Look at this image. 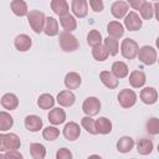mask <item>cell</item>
Returning <instances> with one entry per match:
<instances>
[{
    "label": "cell",
    "instance_id": "obj_12",
    "mask_svg": "<svg viewBox=\"0 0 159 159\" xmlns=\"http://www.w3.org/2000/svg\"><path fill=\"white\" fill-rule=\"evenodd\" d=\"M72 12L75 16L82 19L86 17L88 14V5L86 0H72Z\"/></svg>",
    "mask_w": 159,
    "mask_h": 159
},
{
    "label": "cell",
    "instance_id": "obj_33",
    "mask_svg": "<svg viewBox=\"0 0 159 159\" xmlns=\"http://www.w3.org/2000/svg\"><path fill=\"white\" fill-rule=\"evenodd\" d=\"M104 46H106V48H107V51H108V53L111 55V56H116L117 53H118V48H119V46H118V41H117V39H114V37H111V36H108L107 39H104Z\"/></svg>",
    "mask_w": 159,
    "mask_h": 159
},
{
    "label": "cell",
    "instance_id": "obj_28",
    "mask_svg": "<svg viewBox=\"0 0 159 159\" xmlns=\"http://www.w3.org/2000/svg\"><path fill=\"white\" fill-rule=\"evenodd\" d=\"M137 150L139 154L142 155H148L152 153L153 150V142L150 139H147V138H142L138 140L137 143Z\"/></svg>",
    "mask_w": 159,
    "mask_h": 159
},
{
    "label": "cell",
    "instance_id": "obj_20",
    "mask_svg": "<svg viewBox=\"0 0 159 159\" xmlns=\"http://www.w3.org/2000/svg\"><path fill=\"white\" fill-rule=\"evenodd\" d=\"M107 32L111 37H114V39H119L123 36L124 34V27L120 22L118 21H111L107 26Z\"/></svg>",
    "mask_w": 159,
    "mask_h": 159
},
{
    "label": "cell",
    "instance_id": "obj_35",
    "mask_svg": "<svg viewBox=\"0 0 159 159\" xmlns=\"http://www.w3.org/2000/svg\"><path fill=\"white\" fill-rule=\"evenodd\" d=\"M82 127L89 133V134H98L97 128H96V120L91 118V116H86L81 119Z\"/></svg>",
    "mask_w": 159,
    "mask_h": 159
},
{
    "label": "cell",
    "instance_id": "obj_6",
    "mask_svg": "<svg viewBox=\"0 0 159 159\" xmlns=\"http://www.w3.org/2000/svg\"><path fill=\"white\" fill-rule=\"evenodd\" d=\"M118 102H119V104L123 108H130L137 102V94H135L134 91L128 89V88H124L118 94Z\"/></svg>",
    "mask_w": 159,
    "mask_h": 159
},
{
    "label": "cell",
    "instance_id": "obj_48",
    "mask_svg": "<svg viewBox=\"0 0 159 159\" xmlns=\"http://www.w3.org/2000/svg\"><path fill=\"white\" fill-rule=\"evenodd\" d=\"M157 1H159V0H157Z\"/></svg>",
    "mask_w": 159,
    "mask_h": 159
},
{
    "label": "cell",
    "instance_id": "obj_10",
    "mask_svg": "<svg viewBox=\"0 0 159 159\" xmlns=\"http://www.w3.org/2000/svg\"><path fill=\"white\" fill-rule=\"evenodd\" d=\"M140 99L145 104H154L158 101V92L153 87H145L140 91Z\"/></svg>",
    "mask_w": 159,
    "mask_h": 159
},
{
    "label": "cell",
    "instance_id": "obj_4",
    "mask_svg": "<svg viewBox=\"0 0 159 159\" xmlns=\"http://www.w3.org/2000/svg\"><path fill=\"white\" fill-rule=\"evenodd\" d=\"M138 51H139V46L134 40L128 37V39H124L122 41L120 52H122V56L124 58H128V60L135 58L138 56Z\"/></svg>",
    "mask_w": 159,
    "mask_h": 159
},
{
    "label": "cell",
    "instance_id": "obj_36",
    "mask_svg": "<svg viewBox=\"0 0 159 159\" xmlns=\"http://www.w3.org/2000/svg\"><path fill=\"white\" fill-rule=\"evenodd\" d=\"M102 40H103L102 39V35L97 30H91L88 32V35H87V43L89 46H92V47H94L97 45H101L102 43Z\"/></svg>",
    "mask_w": 159,
    "mask_h": 159
},
{
    "label": "cell",
    "instance_id": "obj_15",
    "mask_svg": "<svg viewBox=\"0 0 159 159\" xmlns=\"http://www.w3.org/2000/svg\"><path fill=\"white\" fill-rule=\"evenodd\" d=\"M14 45L16 47V50L24 52V51H27L30 50L31 45H32V41H31V37L25 35V34H21V35H17L14 40Z\"/></svg>",
    "mask_w": 159,
    "mask_h": 159
},
{
    "label": "cell",
    "instance_id": "obj_7",
    "mask_svg": "<svg viewBox=\"0 0 159 159\" xmlns=\"http://www.w3.org/2000/svg\"><path fill=\"white\" fill-rule=\"evenodd\" d=\"M82 109L87 116H96L101 111V102L97 97H88L82 104Z\"/></svg>",
    "mask_w": 159,
    "mask_h": 159
},
{
    "label": "cell",
    "instance_id": "obj_2",
    "mask_svg": "<svg viewBox=\"0 0 159 159\" xmlns=\"http://www.w3.org/2000/svg\"><path fill=\"white\" fill-rule=\"evenodd\" d=\"M27 20H29V24H30L31 29H32L36 34H40L41 31H43L46 17H45V14H43L42 11L31 10V11L27 14Z\"/></svg>",
    "mask_w": 159,
    "mask_h": 159
},
{
    "label": "cell",
    "instance_id": "obj_3",
    "mask_svg": "<svg viewBox=\"0 0 159 159\" xmlns=\"http://www.w3.org/2000/svg\"><path fill=\"white\" fill-rule=\"evenodd\" d=\"M58 42H60V46L63 51L66 52H72L78 48L80 43L77 41V39L68 31H63L60 34V37H58Z\"/></svg>",
    "mask_w": 159,
    "mask_h": 159
},
{
    "label": "cell",
    "instance_id": "obj_16",
    "mask_svg": "<svg viewBox=\"0 0 159 159\" xmlns=\"http://www.w3.org/2000/svg\"><path fill=\"white\" fill-rule=\"evenodd\" d=\"M99 78L102 81V83L107 88H109V89H113V88H117L118 87V80H117V77L112 72H109V71H102L99 73Z\"/></svg>",
    "mask_w": 159,
    "mask_h": 159
},
{
    "label": "cell",
    "instance_id": "obj_21",
    "mask_svg": "<svg viewBox=\"0 0 159 159\" xmlns=\"http://www.w3.org/2000/svg\"><path fill=\"white\" fill-rule=\"evenodd\" d=\"M81 84V76L77 72H68L65 77V86L67 89H76Z\"/></svg>",
    "mask_w": 159,
    "mask_h": 159
},
{
    "label": "cell",
    "instance_id": "obj_8",
    "mask_svg": "<svg viewBox=\"0 0 159 159\" xmlns=\"http://www.w3.org/2000/svg\"><path fill=\"white\" fill-rule=\"evenodd\" d=\"M143 21L139 17V15L134 11H130L129 14H127L125 19H124V26L127 27V30L129 31H137L142 27Z\"/></svg>",
    "mask_w": 159,
    "mask_h": 159
},
{
    "label": "cell",
    "instance_id": "obj_9",
    "mask_svg": "<svg viewBox=\"0 0 159 159\" xmlns=\"http://www.w3.org/2000/svg\"><path fill=\"white\" fill-rule=\"evenodd\" d=\"M81 134V129L80 125L75 122H68L66 123L65 128H63V135L66 139L68 140H76Z\"/></svg>",
    "mask_w": 159,
    "mask_h": 159
},
{
    "label": "cell",
    "instance_id": "obj_24",
    "mask_svg": "<svg viewBox=\"0 0 159 159\" xmlns=\"http://www.w3.org/2000/svg\"><path fill=\"white\" fill-rule=\"evenodd\" d=\"M10 7H11L12 12L16 16H20V17L29 14L27 12V5L24 0H12L11 4H10Z\"/></svg>",
    "mask_w": 159,
    "mask_h": 159
},
{
    "label": "cell",
    "instance_id": "obj_37",
    "mask_svg": "<svg viewBox=\"0 0 159 159\" xmlns=\"http://www.w3.org/2000/svg\"><path fill=\"white\" fill-rule=\"evenodd\" d=\"M145 129L149 134L152 135H157L159 134V119L153 117V118H149L147 120V124H145Z\"/></svg>",
    "mask_w": 159,
    "mask_h": 159
},
{
    "label": "cell",
    "instance_id": "obj_43",
    "mask_svg": "<svg viewBox=\"0 0 159 159\" xmlns=\"http://www.w3.org/2000/svg\"><path fill=\"white\" fill-rule=\"evenodd\" d=\"M127 2H128L133 9L139 10V9L143 6V4L145 2V0H127Z\"/></svg>",
    "mask_w": 159,
    "mask_h": 159
},
{
    "label": "cell",
    "instance_id": "obj_14",
    "mask_svg": "<svg viewBox=\"0 0 159 159\" xmlns=\"http://www.w3.org/2000/svg\"><path fill=\"white\" fill-rule=\"evenodd\" d=\"M25 127H26L27 130H30L32 133L39 132L42 128V119L39 116L30 114L25 118Z\"/></svg>",
    "mask_w": 159,
    "mask_h": 159
},
{
    "label": "cell",
    "instance_id": "obj_19",
    "mask_svg": "<svg viewBox=\"0 0 159 159\" xmlns=\"http://www.w3.org/2000/svg\"><path fill=\"white\" fill-rule=\"evenodd\" d=\"M1 106L5 109H9V111L16 109L17 106H19V99L14 93H5L1 97Z\"/></svg>",
    "mask_w": 159,
    "mask_h": 159
},
{
    "label": "cell",
    "instance_id": "obj_23",
    "mask_svg": "<svg viewBox=\"0 0 159 159\" xmlns=\"http://www.w3.org/2000/svg\"><path fill=\"white\" fill-rule=\"evenodd\" d=\"M60 24H61V26L63 27V30H65V31H68V32L76 30V27H77V21H76V19H75L72 15H70V14H66V15L60 16Z\"/></svg>",
    "mask_w": 159,
    "mask_h": 159
},
{
    "label": "cell",
    "instance_id": "obj_38",
    "mask_svg": "<svg viewBox=\"0 0 159 159\" xmlns=\"http://www.w3.org/2000/svg\"><path fill=\"white\" fill-rule=\"evenodd\" d=\"M139 11H140V15H142V17L144 20H150L153 17V15H154V5H152L150 2L145 1L143 4V6L139 9Z\"/></svg>",
    "mask_w": 159,
    "mask_h": 159
},
{
    "label": "cell",
    "instance_id": "obj_27",
    "mask_svg": "<svg viewBox=\"0 0 159 159\" xmlns=\"http://www.w3.org/2000/svg\"><path fill=\"white\" fill-rule=\"evenodd\" d=\"M96 128L99 134H108L112 130V122L106 117H101L96 120Z\"/></svg>",
    "mask_w": 159,
    "mask_h": 159
},
{
    "label": "cell",
    "instance_id": "obj_29",
    "mask_svg": "<svg viewBox=\"0 0 159 159\" xmlns=\"http://www.w3.org/2000/svg\"><path fill=\"white\" fill-rule=\"evenodd\" d=\"M112 73L117 78H124L128 75V66L122 61H116L112 65Z\"/></svg>",
    "mask_w": 159,
    "mask_h": 159
},
{
    "label": "cell",
    "instance_id": "obj_5",
    "mask_svg": "<svg viewBox=\"0 0 159 159\" xmlns=\"http://www.w3.org/2000/svg\"><path fill=\"white\" fill-rule=\"evenodd\" d=\"M138 58L144 65H154L157 62V51L152 46H143L138 51Z\"/></svg>",
    "mask_w": 159,
    "mask_h": 159
},
{
    "label": "cell",
    "instance_id": "obj_26",
    "mask_svg": "<svg viewBox=\"0 0 159 159\" xmlns=\"http://www.w3.org/2000/svg\"><path fill=\"white\" fill-rule=\"evenodd\" d=\"M43 32L47 36H56L58 34V22L53 17H46Z\"/></svg>",
    "mask_w": 159,
    "mask_h": 159
},
{
    "label": "cell",
    "instance_id": "obj_32",
    "mask_svg": "<svg viewBox=\"0 0 159 159\" xmlns=\"http://www.w3.org/2000/svg\"><path fill=\"white\" fill-rule=\"evenodd\" d=\"M12 124H14L12 117L6 112H0V130L6 132L12 127Z\"/></svg>",
    "mask_w": 159,
    "mask_h": 159
},
{
    "label": "cell",
    "instance_id": "obj_11",
    "mask_svg": "<svg viewBox=\"0 0 159 159\" xmlns=\"http://www.w3.org/2000/svg\"><path fill=\"white\" fill-rule=\"evenodd\" d=\"M56 99H57V103L60 106H62V107H71L75 103V101H76V96L70 89H65V91H61L57 94Z\"/></svg>",
    "mask_w": 159,
    "mask_h": 159
},
{
    "label": "cell",
    "instance_id": "obj_41",
    "mask_svg": "<svg viewBox=\"0 0 159 159\" xmlns=\"http://www.w3.org/2000/svg\"><path fill=\"white\" fill-rule=\"evenodd\" d=\"M56 158L57 159H71L72 158V153L67 148H61V149L57 150Z\"/></svg>",
    "mask_w": 159,
    "mask_h": 159
},
{
    "label": "cell",
    "instance_id": "obj_17",
    "mask_svg": "<svg viewBox=\"0 0 159 159\" xmlns=\"http://www.w3.org/2000/svg\"><path fill=\"white\" fill-rule=\"evenodd\" d=\"M145 82H147V77H145V73L142 71H133L129 75V83L134 88L143 87Z\"/></svg>",
    "mask_w": 159,
    "mask_h": 159
},
{
    "label": "cell",
    "instance_id": "obj_30",
    "mask_svg": "<svg viewBox=\"0 0 159 159\" xmlns=\"http://www.w3.org/2000/svg\"><path fill=\"white\" fill-rule=\"evenodd\" d=\"M30 154L34 159H43L46 157V148L40 143H31Z\"/></svg>",
    "mask_w": 159,
    "mask_h": 159
},
{
    "label": "cell",
    "instance_id": "obj_13",
    "mask_svg": "<svg viewBox=\"0 0 159 159\" xmlns=\"http://www.w3.org/2000/svg\"><path fill=\"white\" fill-rule=\"evenodd\" d=\"M128 10H129V6L124 1H116L112 4V7H111V12L116 19H123L128 14Z\"/></svg>",
    "mask_w": 159,
    "mask_h": 159
},
{
    "label": "cell",
    "instance_id": "obj_25",
    "mask_svg": "<svg viewBox=\"0 0 159 159\" xmlns=\"http://www.w3.org/2000/svg\"><path fill=\"white\" fill-rule=\"evenodd\" d=\"M51 9L58 16H62V15L68 14V10H70L68 4H67L66 0H52L51 1Z\"/></svg>",
    "mask_w": 159,
    "mask_h": 159
},
{
    "label": "cell",
    "instance_id": "obj_45",
    "mask_svg": "<svg viewBox=\"0 0 159 159\" xmlns=\"http://www.w3.org/2000/svg\"><path fill=\"white\" fill-rule=\"evenodd\" d=\"M155 45H157V47H158V48H159V37H158V39H157V41H155Z\"/></svg>",
    "mask_w": 159,
    "mask_h": 159
},
{
    "label": "cell",
    "instance_id": "obj_39",
    "mask_svg": "<svg viewBox=\"0 0 159 159\" xmlns=\"http://www.w3.org/2000/svg\"><path fill=\"white\" fill-rule=\"evenodd\" d=\"M58 135H60V130L56 127H50L48 125L42 132V137L46 140H55V139L58 138Z\"/></svg>",
    "mask_w": 159,
    "mask_h": 159
},
{
    "label": "cell",
    "instance_id": "obj_42",
    "mask_svg": "<svg viewBox=\"0 0 159 159\" xmlns=\"http://www.w3.org/2000/svg\"><path fill=\"white\" fill-rule=\"evenodd\" d=\"M1 157L7 158V159H12V158L21 159V158H22V155H21V154H20L17 150H9V152H6L5 154H1Z\"/></svg>",
    "mask_w": 159,
    "mask_h": 159
},
{
    "label": "cell",
    "instance_id": "obj_46",
    "mask_svg": "<svg viewBox=\"0 0 159 159\" xmlns=\"http://www.w3.org/2000/svg\"><path fill=\"white\" fill-rule=\"evenodd\" d=\"M158 153H159V144H158Z\"/></svg>",
    "mask_w": 159,
    "mask_h": 159
},
{
    "label": "cell",
    "instance_id": "obj_1",
    "mask_svg": "<svg viewBox=\"0 0 159 159\" xmlns=\"http://www.w3.org/2000/svg\"><path fill=\"white\" fill-rule=\"evenodd\" d=\"M21 145L20 138L15 133L0 134V152L5 153L9 150H17Z\"/></svg>",
    "mask_w": 159,
    "mask_h": 159
},
{
    "label": "cell",
    "instance_id": "obj_18",
    "mask_svg": "<svg viewBox=\"0 0 159 159\" xmlns=\"http://www.w3.org/2000/svg\"><path fill=\"white\" fill-rule=\"evenodd\" d=\"M47 117H48V120H50L53 125L62 124V123L66 120V113H65V111L61 109V108H53V109H51Z\"/></svg>",
    "mask_w": 159,
    "mask_h": 159
},
{
    "label": "cell",
    "instance_id": "obj_44",
    "mask_svg": "<svg viewBox=\"0 0 159 159\" xmlns=\"http://www.w3.org/2000/svg\"><path fill=\"white\" fill-rule=\"evenodd\" d=\"M154 12H155L157 20L159 21V2H155V4H154Z\"/></svg>",
    "mask_w": 159,
    "mask_h": 159
},
{
    "label": "cell",
    "instance_id": "obj_47",
    "mask_svg": "<svg viewBox=\"0 0 159 159\" xmlns=\"http://www.w3.org/2000/svg\"><path fill=\"white\" fill-rule=\"evenodd\" d=\"M158 62H159V58H158Z\"/></svg>",
    "mask_w": 159,
    "mask_h": 159
},
{
    "label": "cell",
    "instance_id": "obj_34",
    "mask_svg": "<svg viewBox=\"0 0 159 159\" xmlns=\"http://www.w3.org/2000/svg\"><path fill=\"white\" fill-rule=\"evenodd\" d=\"M92 55H93L94 60H97V61H104V60H107V57H108L109 53H108L106 46L101 43V45H97V46L93 47Z\"/></svg>",
    "mask_w": 159,
    "mask_h": 159
},
{
    "label": "cell",
    "instance_id": "obj_40",
    "mask_svg": "<svg viewBox=\"0 0 159 159\" xmlns=\"http://www.w3.org/2000/svg\"><path fill=\"white\" fill-rule=\"evenodd\" d=\"M89 6L92 7L93 11L96 12H101L104 9V4L103 0H89Z\"/></svg>",
    "mask_w": 159,
    "mask_h": 159
},
{
    "label": "cell",
    "instance_id": "obj_31",
    "mask_svg": "<svg viewBox=\"0 0 159 159\" xmlns=\"http://www.w3.org/2000/svg\"><path fill=\"white\" fill-rule=\"evenodd\" d=\"M53 104H55V99H53V97H52L51 94H48V93L41 94V96L39 97V99H37V106H39L41 109H50V108L53 107Z\"/></svg>",
    "mask_w": 159,
    "mask_h": 159
},
{
    "label": "cell",
    "instance_id": "obj_22",
    "mask_svg": "<svg viewBox=\"0 0 159 159\" xmlns=\"http://www.w3.org/2000/svg\"><path fill=\"white\" fill-rule=\"evenodd\" d=\"M133 147H134L133 138L127 137V135L119 138L118 142H117V150L119 153H128V152H130L133 149Z\"/></svg>",
    "mask_w": 159,
    "mask_h": 159
}]
</instances>
